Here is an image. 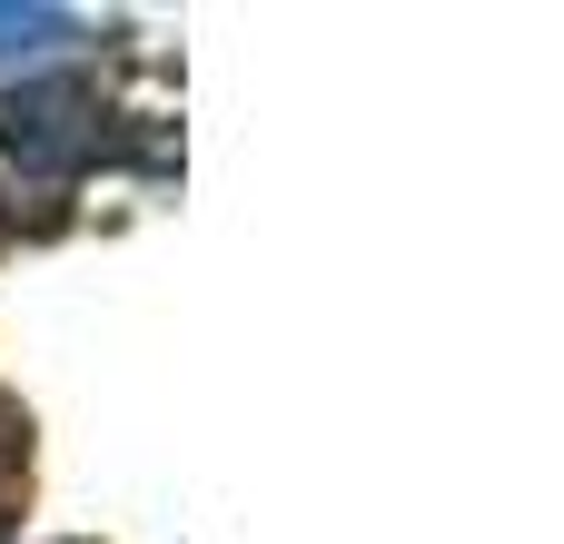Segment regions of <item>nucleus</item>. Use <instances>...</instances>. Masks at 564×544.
<instances>
[{"instance_id": "1", "label": "nucleus", "mask_w": 564, "mask_h": 544, "mask_svg": "<svg viewBox=\"0 0 564 544\" xmlns=\"http://www.w3.org/2000/svg\"><path fill=\"white\" fill-rule=\"evenodd\" d=\"M0 139H10L30 168H79V159L99 149V99H89L79 79H40V89H20V99H10Z\"/></svg>"}, {"instance_id": "2", "label": "nucleus", "mask_w": 564, "mask_h": 544, "mask_svg": "<svg viewBox=\"0 0 564 544\" xmlns=\"http://www.w3.org/2000/svg\"><path fill=\"white\" fill-rule=\"evenodd\" d=\"M69 30H79L69 10H40V0H30V10H10V0H0V59H20V50H50V40H69Z\"/></svg>"}]
</instances>
